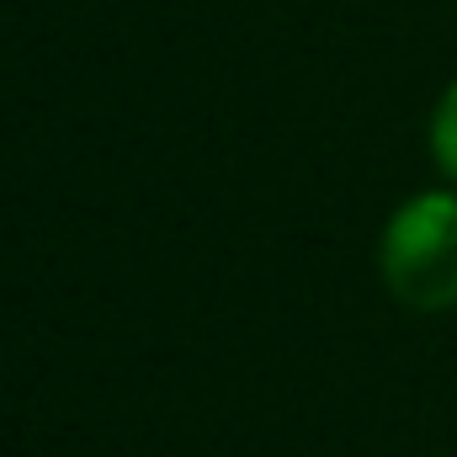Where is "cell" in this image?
Masks as SVG:
<instances>
[{"label":"cell","mask_w":457,"mask_h":457,"mask_svg":"<svg viewBox=\"0 0 457 457\" xmlns=\"http://www.w3.org/2000/svg\"><path fill=\"white\" fill-rule=\"evenodd\" d=\"M378 271L394 303L415 314L457 309V192L431 187L399 203L378 239Z\"/></svg>","instance_id":"1"},{"label":"cell","mask_w":457,"mask_h":457,"mask_svg":"<svg viewBox=\"0 0 457 457\" xmlns=\"http://www.w3.org/2000/svg\"><path fill=\"white\" fill-rule=\"evenodd\" d=\"M431 160H436V170L457 187V80L442 91V102L431 112Z\"/></svg>","instance_id":"2"}]
</instances>
